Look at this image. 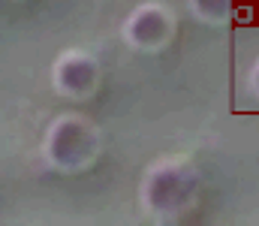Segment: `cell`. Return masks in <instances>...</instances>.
I'll list each match as a JSON object with an SVG mask.
<instances>
[{
	"instance_id": "1",
	"label": "cell",
	"mask_w": 259,
	"mask_h": 226,
	"mask_svg": "<svg viewBox=\"0 0 259 226\" xmlns=\"http://www.w3.org/2000/svg\"><path fill=\"white\" fill-rule=\"evenodd\" d=\"M100 148V136L91 121L78 115H64L52 121L46 139H42V157L58 172H78L84 169Z\"/></svg>"
},
{
	"instance_id": "2",
	"label": "cell",
	"mask_w": 259,
	"mask_h": 226,
	"mask_svg": "<svg viewBox=\"0 0 259 226\" xmlns=\"http://www.w3.org/2000/svg\"><path fill=\"white\" fill-rule=\"evenodd\" d=\"M193 190H196V178L187 166H181V163H163V166H157L145 178V184H142V202H145V208L154 217L172 220L193 199Z\"/></svg>"
},
{
	"instance_id": "3",
	"label": "cell",
	"mask_w": 259,
	"mask_h": 226,
	"mask_svg": "<svg viewBox=\"0 0 259 226\" xmlns=\"http://www.w3.org/2000/svg\"><path fill=\"white\" fill-rule=\"evenodd\" d=\"M97 61L84 52H66L52 70V84L64 97H84L97 87Z\"/></svg>"
},
{
	"instance_id": "4",
	"label": "cell",
	"mask_w": 259,
	"mask_h": 226,
	"mask_svg": "<svg viewBox=\"0 0 259 226\" xmlns=\"http://www.w3.org/2000/svg\"><path fill=\"white\" fill-rule=\"evenodd\" d=\"M169 33H172V18L166 15V9H160L154 3L136 9L124 24V39L133 49H145V52L163 46L169 39Z\"/></svg>"
},
{
	"instance_id": "5",
	"label": "cell",
	"mask_w": 259,
	"mask_h": 226,
	"mask_svg": "<svg viewBox=\"0 0 259 226\" xmlns=\"http://www.w3.org/2000/svg\"><path fill=\"white\" fill-rule=\"evenodd\" d=\"M193 3V12L199 18H220L232 0H190Z\"/></svg>"
}]
</instances>
